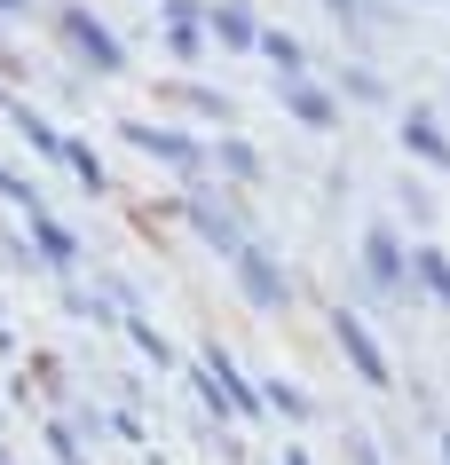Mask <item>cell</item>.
I'll return each mask as SVG.
<instances>
[{
	"mask_svg": "<svg viewBox=\"0 0 450 465\" xmlns=\"http://www.w3.org/2000/svg\"><path fill=\"white\" fill-rule=\"evenodd\" d=\"M285 465H308V458H300V450H293V458H285Z\"/></svg>",
	"mask_w": 450,
	"mask_h": 465,
	"instance_id": "18",
	"label": "cell"
},
{
	"mask_svg": "<svg viewBox=\"0 0 450 465\" xmlns=\"http://www.w3.org/2000/svg\"><path fill=\"white\" fill-rule=\"evenodd\" d=\"M364 284H372L379 300H419V284H411V252H403V237L387 229V221L364 237Z\"/></svg>",
	"mask_w": 450,
	"mask_h": 465,
	"instance_id": "1",
	"label": "cell"
},
{
	"mask_svg": "<svg viewBox=\"0 0 450 465\" xmlns=\"http://www.w3.org/2000/svg\"><path fill=\"white\" fill-rule=\"evenodd\" d=\"M32 237H40V261H55V269H72V261H79V237L64 229V221H40Z\"/></svg>",
	"mask_w": 450,
	"mask_h": 465,
	"instance_id": "12",
	"label": "cell"
},
{
	"mask_svg": "<svg viewBox=\"0 0 450 465\" xmlns=\"http://www.w3.org/2000/svg\"><path fill=\"white\" fill-rule=\"evenodd\" d=\"M0 8H25V0H0Z\"/></svg>",
	"mask_w": 450,
	"mask_h": 465,
	"instance_id": "20",
	"label": "cell"
},
{
	"mask_svg": "<svg viewBox=\"0 0 450 465\" xmlns=\"http://www.w3.org/2000/svg\"><path fill=\"white\" fill-rule=\"evenodd\" d=\"M229 261H237V284H245V300L261 308V316H276V308H293V276L276 269V261H269L261 245H237Z\"/></svg>",
	"mask_w": 450,
	"mask_h": 465,
	"instance_id": "2",
	"label": "cell"
},
{
	"mask_svg": "<svg viewBox=\"0 0 450 465\" xmlns=\"http://www.w3.org/2000/svg\"><path fill=\"white\" fill-rule=\"evenodd\" d=\"M166 48H175L182 64H198V55H205V8H198V0H166Z\"/></svg>",
	"mask_w": 450,
	"mask_h": 465,
	"instance_id": "8",
	"label": "cell"
},
{
	"mask_svg": "<svg viewBox=\"0 0 450 465\" xmlns=\"http://www.w3.org/2000/svg\"><path fill=\"white\" fill-rule=\"evenodd\" d=\"M443 465H450V434H443Z\"/></svg>",
	"mask_w": 450,
	"mask_h": 465,
	"instance_id": "19",
	"label": "cell"
},
{
	"mask_svg": "<svg viewBox=\"0 0 450 465\" xmlns=\"http://www.w3.org/2000/svg\"><path fill=\"white\" fill-rule=\"evenodd\" d=\"M285 111H293L300 126H316V134H325V126H340V95H332V87H316V79H285Z\"/></svg>",
	"mask_w": 450,
	"mask_h": 465,
	"instance_id": "6",
	"label": "cell"
},
{
	"mask_svg": "<svg viewBox=\"0 0 450 465\" xmlns=\"http://www.w3.org/2000/svg\"><path fill=\"white\" fill-rule=\"evenodd\" d=\"M64 166H72L87 190H103V182H111V173H103V158H95V150H79V143H64Z\"/></svg>",
	"mask_w": 450,
	"mask_h": 465,
	"instance_id": "14",
	"label": "cell"
},
{
	"mask_svg": "<svg viewBox=\"0 0 450 465\" xmlns=\"http://www.w3.org/2000/svg\"><path fill=\"white\" fill-rule=\"evenodd\" d=\"M126 143L150 150V158H166L175 173H198V166H205V150L190 143V134H175V126H126Z\"/></svg>",
	"mask_w": 450,
	"mask_h": 465,
	"instance_id": "5",
	"label": "cell"
},
{
	"mask_svg": "<svg viewBox=\"0 0 450 465\" xmlns=\"http://www.w3.org/2000/svg\"><path fill=\"white\" fill-rule=\"evenodd\" d=\"M55 25H64V40H72V48L87 55L95 72H119V64H126V40H119L111 25H103V16H87V8H64Z\"/></svg>",
	"mask_w": 450,
	"mask_h": 465,
	"instance_id": "4",
	"label": "cell"
},
{
	"mask_svg": "<svg viewBox=\"0 0 450 465\" xmlns=\"http://www.w3.org/2000/svg\"><path fill=\"white\" fill-rule=\"evenodd\" d=\"M214 40H222V48H261V25H253V8L245 0H214Z\"/></svg>",
	"mask_w": 450,
	"mask_h": 465,
	"instance_id": "9",
	"label": "cell"
},
{
	"mask_svg": "<svg viewBox=\"0 0 450 465\" xmlns=\"http://www.w3.org/2000/svg\"><path fill=\"white\" fill-rule=\"evenodd\" d=\"M214 166H222L229 182H253V173H261V158H253L245 143H222V150H214Z\"/></svg>",
	"mask_w": 450,
	"mask_h": 465,
	"instance_id": "13",
	"label": "cell"
},
{
	"mask_svg": "<svg viewBox=\"0 0 450 465\" xmlns=\"http://www.w3.org/2000/svg\"><path fill=\"white\" fill-rule=\"evenodd\" d=\"M411 284H419L435 308H450V252L443 245H419V252H411Z\"/></svg>",
	"mask_w": 450,
	"mask_h": 465,
	"instance_id": "10",
	"label": "cell"
},
{
	"mask_svg": "<svg viewBox=\"0 0 450 465\" xmlns=\"http://www.w3.org/2000/svg\"><path fill=\"white\" fill-rule=\"evenodd\" d=\"M332 340H340V355L355 363V379H372V387H395V371H387V347L364 331V316H355V308H332Z\"/></svg>",
	"mask_w": 450,
	"mask_h": 465,
	"instance_id": "3",
	"label": "cell"
},
{
	"mask_svg": "<svg viewBox=\"0 0 450 465\" xmlns=\"http://www.w3.org/2000/svg\"><path fill=\"white\" fill-rule=\"evenodd\" d=\"M403 150H411V158H426L435 173H450V134H443V119H435V111H403Z\"/></svg>",
	"mask_w": 450,
	"mask_h": 465,
	"instance_id": "7",
	"label": "cell"
},
{
	"mask_svg": "<svg viewBox=\"0 0 450 465\" xmlns=\"http://www.w3.org/2000/svg\"><path fill=\"white\" fill-rule=\"evenodd\" d=\"M332 16H340V25H364V0H325Z\"/></svg>",
	"mask_w": 450,
	"mask_h": 465,
	"instance_id": "17",
	"label": "cell"
},
{
	"mask_svg": "<svg viewBox=\"0 0 450 465\" xmlns=\"http://www.w3.org/2000/svg\"><path fill=\"white\" fill-rule=\"evenodd\" d=\"M348 95H364V103H379V95H387V87H379V72H364V64H355V72H348Z\"/></svg>",
	"mask_w": 450,
	"mask_h": 465,
	"instance_id": "16",
	"label": "cell"
},
{
	"mask_svg": "<svg viewBox=\"0 0 450 465\" xmlns=\"http://www.w3.org/2000/svg\"><path fill=\"white\" fill-rule=\"evenodd\" d=\"M261 55H269V64H276L285 79H300V72H308V48H300L293 32H261Z\"/></svg>",
	"mask_w": 450,
	"mask_h": 465,
	"instance_id": "11",
	"label": "cell"
},
{
	"mask_svg": "<svg viewBox=\"0 0 450 465\" xmlns=\"http://www.w3.org/2000/svg\"><path fill=\"white\" fill-rule=\"evenodd\" d=\"M269 402H276V411H285V418H308V394H300V387H285V379H276V387H269Z\"/></svg>",
	"mask_w": 450,
	"mask_h": 465,
	"instance_id": "15",
	"label": "cell"
}]
</instances>
